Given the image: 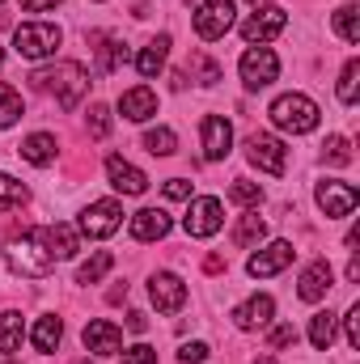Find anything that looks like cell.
<instances>
[{"label":"cell","mask_w":360,"mask_h":364,"mask_svg":"<svg viewBox=\"0 0 360 364\" xmlns=\"http://www.w3.org/2000/svg\"><path fill=\"white\" fill-rule=\"evenodd\" d=\"M4 259H9V267H13L17 275H47L51 267H55V255L47 250L43 229H21V233H13Z\"/></svg>","instance_id":"cell-1"},{"label":"cell","mask_w":360,"mask_h":364,"mask_svg":"<svg viewBox=\"0 0 360 364\" xmlns=\"http://www.w3.org/2000/svg\"><path fill=\"white\" fill-rule=\"evenodd\" d=\"M38 90L55 93V102H60V110H73L85 90H90V73L81 68V64H73V60H64V64H55V68H38L34 77H30Z\"/></svg>","instance_id":"cell-2"},{"label":"cell","mask_w":360,"mask_h":364,"mask_svg":"<svg viewBox=\"0 0 360 364\" xmlns=\"http://www.w3.org/2000/svg\"><path fill=\"white\" fill-rule=\"evenodd\" d=\"M271 123L280 132H292V136H305L318 127V106L305 97V93H284L271 102Z\"/></svg>","instance_id":"cell-3"},{"label":"cell","mask_w":360,"mask_h":364,"mask_svg":"<svg viewBox=\"0 0 360 364\" xmlns=\"http://www.w3.org/2000/svg\"><path fill=\"white\" fill-rule=\"evenodd\" d=\"M60 43H64V34L51 21H26V26L13 30V51L21 60H47V55H55Z\"/></svg>","instance_id":"cell-4"},{"label":"cell","mask_w":360,"mask_h":364,"mask_svg":"<svg viewBox=\"0 0 360 364\" xmlns=\"http://www.w3.org/2000/svg\"><path fill=\"white\" fill-rule=\"evenodd\" d=\"M233 0H203L199 4V13H195V34L203 38V43H216V38H225L229 30H233Z\"/></svg>","instance_id":"cell-5"},{"label":"cell","mask_w":360,"mask_h":364,"mask_svg":"<svg viewBox=\"0 0 360 364\" xmlns=\"http://www.w3.org/2000/svg\"><path fill=\"white\" fill-rule=\"evenodd\" d=\"M182 225H186L191 237H212V233L225 225V208H221V199H216V195H199V199H191Z\"/></svg>","instance_id":"cell-6"},{"label":"cell","mask_w":360,"mask_h":364,"mask_svg":"<svg viewBox=\"0 0 360 364\" xmlns=\"http://www.w3.org/2000/svg\"><path fill=\"white\" fill-rule=\"evenodd\" d=\"M246 157H250V166H259L271 178H280L284 166H288V149H284L275 136H263V132H255V136L246 140Z\"/></svg>","instance_id":"cell-7"},{"label":"cell","mask_w":360,"mask_h":364,"mask_svg":"<svg viewBox=\"0 0 360 364\" xmlns=\"http://www.w3.org/2000/svg\"><path fill=\"white\" fill-rule=\"evenodd\" d=\"M123 225V203L119 199H97L81 212V233L85 237H110Z\"/></svg>","instance_id":"cell-8"},{"label":"cell","mask_w":360,"mask_h":364,"mask_svg":"<svg viewBox=\"0 0 360 364\" xmlns=\"http://www.w3.org/2000/svg\"><path fill=\"white\" fill-rule=\"evenodd\" d=\"M318 208L327 212V220H339V216H352L360 203V191L352 182H318Z\"/></svg>","instance_id":"cell-9"},{"label":"cell","mask_w":360,"mask_h":364,"mask_svg":"<svg viewBox=\"0 0 360 364\" xmlns=\"http://www.w3.org/2000/svg\"><path fill=\"white\" fill-rule=\"evenodd\" d=\"M242 81H246V90H263L271 85L275 77H280V60H275V51L271 47H250L246 55H242Z\"/></svg>","instance_id":"cell-10"},{"label":"cell","mask_w":360,"mask_h":364,"mask_svg":"<svg viewBox=\"0 0 360 364\" xmlns=\"http://www.w3.org/2000/svg\"><path fill=\"white\" fill-rule=\"evenodd\" d=\"M149 296H153L157 314H179L182 305H186V284L170 272H157L153 284H149Z\"/></svg>","instance_id":"cell-11"},{"label":"cell","mask_w":360,"mask_h":364,"mask_svg":"<svg viewBox=\"0 0 360 364\" xmlns=\"http://www.w3.org/2000/svg\"><path fill=\"white\" fill-rule=\"evenodd\" d=\"M199 132H203V161H221V157H229V144H233V127H229L221 114H208Z\"/></svg>","instance_id":"cell-12"},{"label":"cell","mask_w":360,"mask_h":364,"mask_svg":"<svg viewBox=\"0 0 360 364\" xmlns=\"http://www.w3.org/2000/svg\"><path fill=\"white\" fill-rule=\"evenodd\" d=\"M81 339H85V348L97 352V356H115V352H123V331H119L115 322H106V318H93Z\"/></svg>","instance_id":"cell-13"},{"label":"cell","mask_w":360,"mask_h":364,"mask_svg":"<svg viewBox=\"0 0 360 364\" xmlns=\"http://www.w3.org/2000/svg\"><path fill=\"white\" fill-rule=\"evenodd\" d=\"M292 242H271L268 250H259L250 263H246V272L255 275V279H263V275H275V272H284L288 263H292Z\"/></svg>","instance_id":"cell-14"},{"label":"cell","mask_w":360,"mask_h":364,"mask_svg":"<svg viewBox=\"0 0 360 364\" xmlns=\"http://www.w3.org/2000/svg\"><path fill=\"white\" fill-rule=\"evenodd\" d=\"M288 26V17H284V9H259L246 26H242V38L255 47V43H268V38H275L280 30Z\"/></svg>","instance_id":"cell-15"},{"label":"cell","mask_w":360,"mask_h":364,"mask_svg":"<svg viewBox=\"0 0 360 364\" xmlns=\"http://www.w3.org/2000/svg\"><path fill=\"white\" fill-rule=\"evenodd\" d=\"M106 174H110V186H115V191H123V195H144V191H149V178H144L136 166H127L119 153H115V157H106Z\"/></svg>","instance_id":"cell-16"},{"label":"cell","mask_w":360,"mask_h":364,"mask_svg":"<svg viewBox=\"0 0 360 364\" xmlns=\"http://www.w3.org/2000/svg\"><path fill=\"white\" fill-rule=\"evenodd\" d=\"M119 114L123 119H132V123H144V119H153L157 114V93L149 90V85H136V90H127L119 97Z\"/></svg>","instance_id":"cell-17"},{"label":"cell","mask_w":360,"mask_h":364,"mask_svg":"<svg viewBox=\"0 0 360 364\" xmlns=\"http://www.w3.org/2000/svg\"><path fill=\"white\" fill-rule=\"evenodd\" d=\"M331 284H335V275H331V263H327V259H318V263H309V267L301 272V284H297V292H301V301H322V296L331 292Z\"/></svg>","instance_id":"cell-18"},{"label":"cell","mask_w":360,"mask_h":364,"mask_svg":"<svg viewBox=\"0 0 360 364\" xmlns=\"http://www.w3.org/2000/svg\"><path fill=\"white\" fill-rule=\"evenodd\" d=\"M90 47H93V55H97V73H102V77H106V73H115V68L127 60V47H123L119 38H110L106 30H93Z\"/></svg>","instance_id":"cell-19"},{"label":"cell","mask_w":360,"mask_h":364,"mask_svg":"<svg viewBox=\"0 0 360 364\" xmlns=\"http://www.w3.org/2000/svg\"><path fill=\"white\" fill-rule=\"evenodd\" d=\"M166 233H170V216L162 208H144V212L132 216V237L136 242H162Z\"/></svg>","instance_id":"cell-20"},{"label":"cell","mask_w":360,"mask_h":364,"mask_svg":"<svg viewBox=\"0 0 360 364\" xmlns=\"http://www.w3.org/2000/svg\"><path fill=\"white\" fill-rule=\"evenodd\" d=\"M271 314H275V301H271L268 292H259V296H250L246 305L233 309V322H238L242 331H255V326H268Z\"/></svg>","instance_id":"cell-21"},{"label":"cell","mask_w":360,"mask_h":364,"mask_svg":"<svg viewBox=\"0 0 360 364\" xmlns=\"http://www.w3.org/2000/svg\"><path fill=\"white\" fill-rule=\"evenodd\" d=\"M166 55H170V34H157V38L136 55V73H140L144 81H153V77L166 68Z\"/></svg>","instance_id":"cell-22"},{"label":"cell","mask_w":360,"mask_h":364,"mask_svg":"<svg viewBox=\"0 0 360 364\" xmlns=\"http://www.w3.org/2000/svg\"><path fill=\"white\" fill-rule=\"evenodd\" d=\"M43 237H47V250L55 255V259H73L77 250H81V242H77V233L68 229V225H43Z\"/></svg>","instance_id":"cell-23"},{"label":"cell","mask_w":360,"mask_h":364,"mask_svg":"<svg viewBox=\"0 0 360 364\" xmlns=\"http://www.w3.org/2000/svg\"><path fill=\"white\" fill-rule=\"evenodd\" d=\"M30 339H34V348H38L43 356H51V352L60 348V339H64V322H60L55 314H47V318L34 322V335H30Z\"/></svg>","instance_id":"cell-24"},{"label":"cell","mask_w":360,"mask_h":364,"mask_svg":"<svg viewBox=\"0 0 360 364\" xmlns=\"http://www.w3.org/2000/svg\"><path fill=\"white\" fill-rule=\"evenodd\" d=\"M21 157H26L30 166H51V161H55V136L34 132L30 140H21Z\"/></svg>","instance_id":"cell-25"},{"label":"cell","mask_w":360,"mask_h":364,"mask_svg":"<svg viewBox=\"0 0 360 364\" xmlns=\"http://www.w3.org/2000/svg\"><path fill=\"white\" fill-rule=\"evenodd\" d=\"M268 237V220L259 216V212H246L238 225H233V242L242 246V250H250V246H259Z\"/></svg>","instance_id":"cell-26"},{"label":"cell","mask_w":360,"mask_h":364,"mask_svg":"<svg viewBox=\"0 0 360 364\" xmlns=\"http://www.w3.org/2000/svg\"><path fill=\"white\" fill-rule=\"evenodd\" d=\"M335 331H339V318H335L331 309H322V314H314V318H309V343H314L318 352H331Z\"/></svg>","instance_id":"cell-27"},{"label":"cell","mask_w":360,"mask_h":364,"mask_svg":"<svg viewBox=\"0 0 360 364\" xmlns=\"http://www.w3.org/2000/svg\"><path fill=\"white\" fill-rule=\"evenodd\" d=\"M21 335H26L21 314H0V352H4V356H13V352L21 348Z\"/></svg>","instance_id":"cell-28"},{"label":"cell","mask_w":360,"mask_h":364,"mask_svg":"<svg viewBox=\"0 0 360 364\" xmlns=\"http://www.w3.org/2000/svg\"><path fill=\"white\" fill-rule=\"evenodd\" d=\"M335 34H339L344 43H360V9L356 4H344V9L335 13Z\"/></svg>","instance_id":"cell-29"},{"label":"cell","mask_w":360,"mask_h":364,"mask_svg":"<svg viewBox=\"0 0 360 364\" xmlns=\"http://www.w3.org/2000/svg\"><path fill=\"white\" fill-rule=\"evenodd\" d=\"M144 149H149L153 157H170V153L179 149V136H174L170 127H153V132H144Z\"/></svg>","instance_id":"cell-30"},{"label":"cell","mask_w":360,"mask_h":364,"mask_svg":"<svg viewBox=\"0 0 360 364\" xmlns=\"http://www.w3.org/2000/svg\"><path fill=\"white\" fill-rule=\"evenodd\" d=\"M110 267H115V255H110V250H97L90 263H81V272H77V284H97V279L110 272Z\"/></svg>","instance_id":"cell-31"},{"label":"cell","mask_w":360,"mask_h":364,"mask_svg":"<svg viewBox=\"0 0 360 364\" xmlns=\"http://www.w3.org/2000/svg\"><path fill=\"white\" fill-rule=\"evenodd\" d=\"M21 119V93L0 81V127H13Z\"/></svg>","instance_id":"cell-32"},{"label":"cell","mask_w":360,"mask_h":364,"mask_svg":"<svg viewBox=\"0 0 360 364\" xmlns=\"http://www.w3.org/2000/svg\"><path fill=\"white\" fill-rule=\"evenodd\" d=\"M30 199V191L21 186L17 178H9V174H0V212H9V208H21Z\"/></svg>","instance_id":"cell-33"},{"label":"cell","mask_w":360,"mask_h":364,"mask_svg":"<svg viewBox=\"0 0 360 364\" xmlns=\"http://www.w3.org/2000/svg\"><path fill=\"white\" fill-rule=\"evenodd\" d=\"M191 77H195L199 85H216V81H221V64L208 60L203 51H195V55H191Z\"/></svg>","instance_id":"cell-34"},{"label":"cell","mask_w":360,"mask_h":364,"mask_svg":"<svg viewBox=\"0 0 360 364\" xmlns=\"http://www.w3.org/2000/svg\"><path fill=\"white\" fill-rule=\"evenodd\" d=\"M356 77H360V60H348L344 73H339V102H344V106L356 102Z\"/></svg>","instance_id":"cell-35"},{"label":"cell","mask_w":360,"mask_h":364,"mask_svg":"<svg viewBox=\"0 0 360 364\" xmlns=\"http://www.w3.org/2000/svg\"><path fill=\"white\" fill-rule=\"evenodd\" d=\"M229 199H233V203H246V208H255V203L263 199V191H259V182L238 178L233 186H229Z\"/></svg>","instance_id":"cell-36"},{"label":"cell","mask_w":360,"mask_h":364,"mask_svg":"<svg viewBox=\"0 0 360 364\" xmlns=\"http://www.w3.org/2000/svg\"><path fill=\"white\" fill-rule=\"evenodd\" d=\"M322 157H327L331 166H348V161H352V149H348V140H344V136H327Z\"/></svg>","instance_id":"cell-37"},{"label":"cell","mask_w":360,"mask_h":364,"mask_svg":"<svg viewBox=\"0 0 360 364\" xmlns=\"http://www.w3.org/2000/svg\"><path fill=\"white\" fill-rule=\"evenodd\" d=\"M85 123H90V136H93V140H106V132H110V110L97 102V106H90V119H85Z\"/></svg>","instance_id":"cell-38"},{"label":"cell","mask_w":360,"mask_h":364,"mask_svg":"<svg viewBox=\"0 0 360 364\" xmlns=\"http://www.w3.org/2000/svg\"><path fill=\"white\" fill-rule=\"evenodd\" d=\"M123 364H157V352H153L149 343H136V348L123 352Z\"/></svg>","instance_id":"cell-39"},{"label":"cell","mask_w":360,"mask_h":364,"mask_svg":"<svg viewBox=\"0 0 360 364\" xmlns=\"http://www.w3.org/2000/svg\"><path fill=\"white\" fill-rule=\"evenodd\" d=\"M292 343H297V331H292V326H275V331H271V339H268L271 352H280V348H292Z\"/></svg>","instance_id":"cell-40"},{"label":"cell","mask_w":360,"mask_h":364,"mask_svg":"<svg viewBox=\"0 0 360 364\" xmlns=\"http://www.w3.org/2000/svg\"><path fill=\"white\" fill-rule=\"evenodd\" d=\"M179 360L182 364H203V360H208V343H182Z\"/></svg>","instance_id":"cell-41"},{"label":"cell","mask_w":360,"mask_h":364,"mask_svg":"<svg viewBox=\"0 0 360 364\" xmlns=\"http://www.w3.org/2000/svg\"><path fill=\"white\" fill-rule=\"evenodd\" d=\"M344 322H348V343H352V348H360V305H352V309H348V318H344Z\"/></svg>","instance_id":"cell-42"},{"label":"cell","mask_w":360,"mask_h":364,"mask_svg":"<svg viewBox=\"0 0 360 364\" xmlns=\"http://www.w3.org/2000/svg\"><path fill=\"white\" fill-rule=\"evenodd\" d=\"M166 199H191V182L186 178H170L166 182Z\"/></svg>","instance_id":"cell-43"},{"label":"cell","mask_w":360,"mask_h":364,"mask_svg":"<svg viewBox=\"0 0 360 364\" xmlns=\"http://www.w3.org/2000/svg\"><path fill=\"white\" fill-rule=\"evenodd\" d=\"M55 4H64V0H21L26 13H43V9H55Z\"/></svg>","instance_id":"cell-44"},{"label":"cell","mask_w":360,"mask_h":364,"mask_svg":"<svg viewBox=\"0 0 360 364\" xmlns=\"http://www.w3.org/2000/svg\"><path fill=\"white\" fill-rule=\"evenodd\" d=\"M203 272H208V275H221V272H225V259H221V255H208V259H203Z\"/></svg>","instance_id":"cell-45"},{"label":"cell","mask_w":360,"mask_h":364,"mask_svg":"<svg viewBox=\"0 0 360 364\" xmlns=\"http://www.w3.org/2000/svg\"><path fill=\"white\" fill-rule=\"evenodd\" d=\"M127 331H136V335L149 331V318H144V314H127Z\"/></svg>","instance_id":"cell-46"},{"label":"cell","mask_w":360,"mask_h":364,"mask_svg":"<svg viewBox=\"0 0 360 364\" xmlns=\"http://www.w3.org/2000/svg\"><path fill=\"white\" fill-rule=\"evenodd\" d=\"M119 301H127V284L123 288H110V305H119Z\"/></svg>","instance_id":"cell-47"},{"label":"cell","mask_w":360,"mask_h":364,"mask_svg":"<svg viewBox=\"0 0 360 364\" xmlns=\"http://www.w3.org/2000/svg\"><path fill=\"white\" fill-rule=\"evenodd\" d=\"M255 364H280V360H275V356H259Z\"/></svg>","instance_id":"cell-48"},{"label":"cell","mask_w":360,"mask_h":364,"mask_svg":"<svg viewBox=\"0 0 360 364\" xmlns=\"http://www.w3.org/2000/svg\"><path fill=\"white\" fill-rule=\"evenodd\" d=\"M246 4H255V9H259V4H268V0H246Z\"/></svg>","instance_id":"cell-49"},{"label":"cell","mask_w":360,"mask_h":364,"mask_svg":"<svg viewBox=\"0 0 360 364\" xmlns=\"http://www.w3.org/2000/svg\"><path fill=\"white\" fill-rule=\"evenodd\" d=\"M0 64H4V51H0Z\"/></svg>","instance_id":"cell-50"},{"label":"cell","mask_w":360,"mask_h":364,"mask_svg":"<svg viewBox=\"0 0 360 364\" xmlns=\"http://www.w3.org/2000/svg\"><path fill=\"white\" fill-rule=\"evenodd\" d=\"M81 364H90V360H81Z\"/></svg>","instance_id":"cell-51"}]
</instances>
